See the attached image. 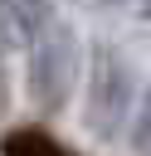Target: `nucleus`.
I'll return each mask as SVG.
<instances>
[{
  "label": "nucleus",
  "mask_w": 151,
  "mask_h": 156,
  "mask_svg": "<svg viewBox=\"0 0 151 156\" xmlns=\"http://www.w3.org/2000/svg\"><path fill=\"white\" fill-rule=\"evenodd\" d=\"M141 98V73L117 44H93L88 49V93H83V127L97 141H117L136 112Z\"/></svg>",
  "instance_id": "f257e3e1"
},
{
  "label": "nucleus",
  "mask_w": 151,
  "mask_h": 156,
  "mask_svg": "<svg viewBox=\"0 0 151 156\" xmlns=\"http://www.w3.org/2000/svg\"><path fill=\"white\" fill-rule=\"evenodd\" d=\"M24 49H29V73H24L29 102L44 107V112H58V107L73 98L78 73H83V44H78L73 24L49 20Z\"/></svg>",
  "instance_id": "f03ea898"
},
{
  "label": "nucleus",
  "mask_w": 151,
  "mask_h": 156,
  "mask_svg": "<svg viewBox=\"0 0 151 156\" xmlns=\"http://www.w3.org/2000/svg\"><path fill=\"white\" fill-rule=\"evenodd\" d=\"M54 20L49 0H0V49H24L44 24Z\"/></svg>",
  "instance_id": "7ed1b4c3"
},
{
  "label": "nucleus",
  "mask_w": 151,
  "mask_h": 156,
  "mask_svg": "<svg viewBox=\"0 0 151 156\" xmlns=\"http://www.w3.org/2000/svg\"><path fill=\"white\" fill-rule=\"evenodd\" d=\"M0 156H73V151L39 127H15V132L0 136Z\"/></svg>",
  "instance_id": "20e7f679"
},
{
  "label": "nucleus",
  "mask_w": 151,
  "mask_h": 156,
  "mask_svg": "<svg viewBox=\"0 0 151 156\" xmlns=\"http://www.w3.org/2000/svg\"><path fill=\"white\" fill-rule=\"evenodd\" d=\"M132 156H151V78H146L136 112H132Z\"/></svg>",
  "instance_id": "39448f33"
},
{
  "label": "nucleus",
  "mask_w": 151,
  "mask_h": 156,
  "mask_svg": "<svg viewBox=\"0 0 151 156\" xmlns=\"http://www.w3.org/2000/svg\"><path fill=\"white\" fill-rule=\"evenodd\" d=\"M10 112V78H5V49H0V117Z\"/></svg>",
  "instance_id": "423d86ee"
}]
</instances>
